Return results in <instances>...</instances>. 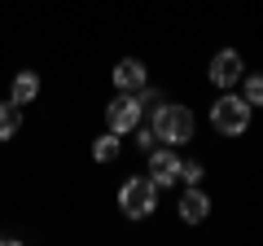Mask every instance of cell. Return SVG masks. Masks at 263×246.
Wrapping results in <instances>:
<instances>
[{
    "mask_svg": "<svg viewBox=\"0 0 263 246\" xmlns=\"http://www.w3.org/2000/svg\"><path fill=\"white\" fill-rule=\"evenodd\" d=\"M154 207H158V185H154L149 176H132L127 185L119 189V211H123L127 220L154 216Z\"/></svg>",
    "mask_w": 263,
    "mask_h": 246,
    "instance_id": "obj_1",
    "label": "cell"
},
{
    "mask_svg": "<svg viewBox=\"0 0 263 246\" xmlns=\"http://www.w3.org/2000/svg\"><path fill=\"white\" fill-rule=\"evenodd\" d=\"M136 136H141L145 150H154V145H158V132H154V123H149V128H145V123H136Z\"/></svg>",
    "mask_w": 263,
    "mask_h": 246,
    "instance_id": "obj_13",
    "label": "cell"
},
{
    "mask_svg": "<svg viewBox=\"0 0 263 246\" xmlns=\"http://www.w3.org/2000/svg\"><path fill=\"white\" fill-rule=\"evenodd\" d=\"M180 180H202V163H180Z\"/></svg>",
    "mask_w": 263,
    "mask_h": 246,
    "instance_id": "obj_14",
    "label": "cell"
},
{
    "mask_svg": "<svg viewBox=\"0 0 263 246\" xmlns=\"http://www.w3.org/2000/svg\"><path fill=\"white\" fill-rule=\"evenodd\" d=\"M211 123H215L224 136H241L250 128V101L246 97H219L211 106Z\"/></svg>",
    "mask_w": 263,
    "mask_h": 246,
    "instance_id": "obj_3",
    "label": "cell"
},
{
    "mask_svg": "<svg viewBox=\"0 0 263 246\" xmlns=\"http://www.w3.org/2000/svg\"><path fill=\"white\" fill-rule=\"evenodd\" d=\"M35 97H40V75H35V71H22V75L13 79L9 101H13V106H27V101H35Z\"/></svg>",
    "mask_w": 263,
    "mask_h": 246,
    "instance_id": "obj_9",
    "label": "cell"
},
{
    "mask_svg": "<svg viewBox=\"0 0 263 246\" xmlns=\"http://www.w3.org/2000/svg\"><path fill=\"white\" fill-rule=\"evenodd\" d=\"M154 132L167 145H184L193 136V110L189 106H162L158 101V110H154Z\"/></svg>",
    "mask_w": 263,
    "mask_h": 246,
    "instance_id": "obj_2",
    "label": "cell"
},
{
    "mask_svg": "<svg viewBox=\"0 0 263 246\" xmlns=\"http://www.w3.org/2000/svg\"><path fill=\"white\" fill-rule=\"evenodd\" d=\"M114 154H119V132H105V136H97V141H92V159L97 163H110Z\"/></svg>",
    "mask_w": 263,
    "mask_h": 246,
    "instance_id": "obj_11",
    "label": "cell"
},
{
    "mask_svg": "<svg viewBox=\"0 0 263 246\" xmlns=\"http://www.w3.org/2000/svg\"><path fill=\"white\" fill-rule=\"evenodd\" d=\"M246 101H250V106H263V75H259V71H254V75H246Z\"/></svg>",
    "mask_w": 263,
    "mask_h": 246,
    "instance_id": "obj_12",
    "label": "cell"
},
{
    "mask_svg": "<svg viewBox=\"0 0 263 246\" xmlns=\"http://www.w3.org/2000/svg\"><path fill=\"white\" fill-rule=\"evenodd\" d=\"M105 123H110V132H132L136 123H141V101H136V93H119L110 101V110H105Z\"/></svg>",
    "mask_w": 263,
    "mask_h": 246,
    "instance_id": "obj_4",
    "label": "cell"
},
{
    "mask_svg": "<svg viewBox=\"0 0 263 246\" xmlns=\"http://www.w3.org/2000/svg\"><path fill=\"white\" fill-rule=\"evenodd\" d=\"M141 84H149V75H145V66L136 62V57H123L119 66H114V88H123V93H136Z\"/></svg>",
    "mask_w": 263,
    "mask_h": 246,
    "instance_id": "obj_7",
    "label": "cell"
},
{
    "mask_svg": "<svg viewBox=\"0 0 263 246\" xmlns=\"http://www.w3.org/2000/svg\"><path fill=\"white\" fill-rule=\"evenodd\" d=\"M206 216H211V198L202 189H184V198H180V220H184V224H202Z\"/></svg>",
    "mask_w": 263,
    "mask_h": 246,
    "instance_id": "obj_8",
    "label": "cell"
},
{
    "mask_svg": "<svg viewBox=\"0 0 263 246\" xmlns=\"http://www.w3.org/2000/svg\"><path fill=\"white\" fill-rule=\"evenodd\" d=\"M149 180L158 185V189L180 180V159L171 150H162V145H154V150H149Z\"/></svg>",
    "mask_w": 263,
    "mask_h": 246,
    "instance_id": "obj_5",
    "label": "cell"
},
{
    "mask_svg": "<svg viewBox=\"0 0 263 246\" xmlns=\"http://www.w3.org/2000/svg\"><path fill=\"white\" fill-rule=\"evenodd\" d=\"M0 242H9V237H5V233H0Z\"/></svg>",
    "mask_w": 263,
    "mask_h": 246,
    "instance_id": "obj_15",
    "label": "cell"
},
{
    "mask_svg": "<svg viewBox=\"0 0 263 246\" xmlns=\"http://www.w3.org/2000/svg\"><path fill=\"white\" fill-rule=\"evenodd\" d=\"M246 71H241V53H233V48H224V53H215L211 57V84L215 88H228V84H237Z\"/></svg>",
    "mask_w": 263,
    "mask_h": 246,
    "instance_id": "obj_6",
    "label": "cell"
},
{
    "mask_svg": "<svg viewBox=\"0 0 263 246\" xmlns=\"http://www.w3.org/2000/svg\"><path fill=\"white\" fill-rule=\"evenodd\" d=\"M18 128H22V110L13 101H0V141H9Z\"/></svg>",
    "mask_w": 263,
    "mask_h": 246,
    "instance_id": "obj_10",
    "label": "cell"
}]
</instances>
